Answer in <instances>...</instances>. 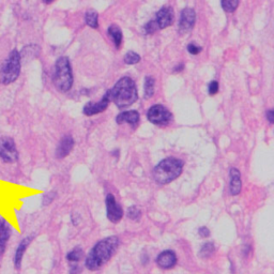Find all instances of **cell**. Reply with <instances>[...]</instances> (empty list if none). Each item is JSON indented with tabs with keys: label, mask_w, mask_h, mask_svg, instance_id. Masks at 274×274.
<instances>
[{
	"label": "cell",
	"mask_w": 274,
	"mask_h": 274,
	"mask_svg": "<svg viewBox=\"0 0 274 274\" xmlns=\"http://www.w3.org/2000/svg\"><path fill=\"white\" fill-rule=\"evenodd\" d=\"M118 246L119 239L115 236L99 241L86 258V268L90 271H97L101 269L113 257Z\"/></svg>",
	"instance_id": "6da1fadb"
},
{
	"label": "cell",
	"mask_w": 274,
	"mask_h": 274,
	"mask_svg": "<svg viewBox=\"0 0 274 274\" xmlns=\"http://www.w3.org/2000/svg\"><path fill=\"white\" fill-rule=\"evenodd\" d=\"M107 94L110 101H113L119 108L129 107L138 99L135 82L128 76L118 81L114 88L107 91Z\"/></svg>",
	"instance_id": "7a4b0ae2"
},
{
	"label": "cell",
	"mask_w": 274,
	"mask_h": 274,
	"mask_svg": "<svg viewBox=\"0 0 274 274\" xmlns=\"http://www.w3.org/2000/svg\"><path fill=\"white\" fill-rule=\"evenodd\" d=\"M183 162L176 157H167L161 161L154 170V181L159 184H168L182 173Z\"/></svg>",
	"instance_id": "3957f363"
},
{
	"label": "cell",
	"mask_w": 274,
	"mask_h": 274,
	"mask_svg": "<svg viewBox=\"0 0 274 274\" xmlns=\"http://www.w3.org/2000/svg\"><path fill=\"white\" fill-rule=\"evenodd\" d=\"M54 84L58 90L68 92L73 85V74L70 61L67 57H61L55 65Z\"/></svg>",
	"instance_id": "277c9868"
},
{
	"label": "cell",
	"mask_w": 274,
	"mask_h": 274,
	"mask_svg": "<svg viewBox=\"0 0 274 274\" xmlns=\"http://www.w3.org/2000/svg\"><path fill=\"white\" fill-rule=\"evenodd\" d=\"M20 73V55L17 51L10 52L7 60L0 67V83L9 85L17 80Z\"/></svg>",
	"instance_id": "5b68a950"
},
{
	"label": "cell",
	"mask_w": 274,
	"mask_h": 274,
	"mask_svg": "<svg viewBox=\"0 0 274 274\" xmlns=\"http://www.w3.org/2000/svg\"><path fill=\"white\" fill-rule=\"evenodd\" d=\"M147 117H148V120L151 123L161 126L170 124L172 120V115L163 105H154V106H152L148 110Z\"/></svg>",
	"instance_id": "8992f818"
},
{
	"label": "cell",
	"mask_w": 274,
	"mask_h": 274,
	"mask_svg": "<svg viewBox=\"0 0 274 274\" xmlns=\"http://www.w3.org/2000/svg\"><path fill=\"white\" fill-rule=\"evenodd\" d=\"M17 150L12 138L2 137L0 139V159L7 163H13L17 160Z\"/></svg>",
	"instance_id": "52a82bcc"
},
{
	"label": "cell",
	"mask_w": 274,
	"mask_h": 274,
	"mask_svg": "<svg viewBox=\"0 0 274 274\" xmlns=\"http://www.w3.org/2000/svg\"><path fill=\"white\" fill-rule=\"evenodd\" d=\"M195 22H196V14L192 8L183 9L181 12L180 19H179L178 31L180 34H187L193 28Z\"/></svg>",
	"instance_id": "ba28073f"
},
{
	"label": "cell",
	"mask_w": 274,
	"mask_h": 274,
	"mask_svg": "<svg viewBox=\"0 0 274 274\" xmlns=\"http://www.w3.org/2000/svg\"><path fill=\"white\" fill-rule=\"evenodd\" d=\"M105 202H106L107 219L112 223H118L123 217V210L121 208V206L116 202L113 194H108Z\"/></svg>",
	"instance_id": "9c48e42d"
},
{
	"label": "cell",
	"mask_w": 274,
	"mask_h": 274,
	"mask_svg": "<svg viewBox=\"0 0 274 274\" xmlns=\"http://www.w3.org/2000/svg\"><path fill=\"white\" fill-rule=\"evenodd\" d=\"M110 102L109 97L107 92L105 93V96L100 100L99 102H89L84 107V114L86 116H93L104 112L105 109L108 107V104Z\"/></svg>",
	"instance_id": "30bf717a"
},
{
	"label": "cell",
	"mask_w": 274,
	"mask_h": 274,
	"mask_svg": "<svg viewBox=\"0 0 274 274\" xmlns=\"http://www.w3.org/2000/svg\"><path fill=\"white\" fill-rule=\"evenodd\" d=\"M159 29L167 28L173 22V11L171 7H163L156 13V18L154 19Z\"/></svg>",
	"instance_id": "8fae6325"
},
{
	"label": "cell",
	"mask_w": 274,
	"mask_h": 274,
	"mask_svg": "<svg viewBox=\"0 0 274 274\" xmlns=\"http://www.w3.org/2000/svg\"><path fill=\"white\" fill-rule=\"evenodd\" d=\"M156 263L160 268L168 270L177 265V255L171 250L162 252L156 257Z\"/></svg>",
	"instance_id": "7c38bea8"
},
{
	"label": "cell",
	"mask_w": 274,
	"mask_h": 274,
	"mask_svg": "<svg viewBox=\"0 0 274 274\" xmlns=\"http://www.w3.org/2000/svg\"><path fill=\"white\" fill-rule=\"evenodd\" d=\"M73 146H74V140H73L72 136L70 135L65 136L57 147L56 156L58 159H63V157H66L73 149Z\"/></svg>",
	"instance_id": "4fadbf2b"
},
{
	"label": "cell",
	"mask_w": 274,
	"mask_h": 274,
	"mask_svg": "<svg viewBox=\"0 0 274 274\" xmlns=\"http://www.w3.org/2000/svg\"><path fill=\"white\" fill-rule=\"evenodd\" d=\"M229 176H230V183H229L230 194L236 196V195L240 194L241 188H242L241 173L238 170H237V168H231Z\"/></svg>",
	"instance_id": "5bb4252c"
},
{
	"label": "cell",
	"mask_w": 274,
	"mask_h": 274,
	"mask_svg": "<svg viewBox=\"0 0 274 274\" xmlns=\"http://www.w3.org/2000/svg\"><path fill=\"white\" fill-rule=\"evenodd\" d=\"M117 123L124 124L129 123L131 125L135 126L139 122V114L136 110H129V112H123L117 116Z\"/></svg>",
	"instance_id": "9a60e30c"
},
{
	"label": "cell",
	"mask_w": 274,
	"mask_h": 274,
	"mask_svg": "<svg viewBox=\"0 0 274 274\" xmlns=\"http://www.w3.org/2000/svg\"><path fill=\"white\" fill-rule=\"evenodd\" d=\"M10 237V227L4 221H0V255L6 250V245Z\"/></svg>",
	"instance_id": "2e32d148"
},
{
	"label": "cell",
	"mask_w": 274,
	"mask_h": 274,
	"mask_svg": "<svg viewBox=\"0 0 274 274\" xmlns=\"http://www.w3.org/2000/svg\"><path fill=\"white\" fill-rule=\"evenodd\" d=\"M30 242H31V238H26L22 242H20V244L17 247V254H15V258H14L15 267H17V269L20 267V263H22L24 253H25L26 249H27V246L29 245Z\"/></svg>",
	"instance_id": "e0dca14e"
},
{
	"label": "cell",
	"mask_w": 274,
	"mask_h": 274,
	"mask_svg": "<svg viewBox=\"0 0 274 274\" xmlns=\"http://www.w3.org/2000/svg\"><path fill=\"white\" fill-rule=\"evenodd\" d=\"M108 34L110 38L113 39L114 43L117 49L121 46V42H122V31L118 27L117 25H112L108 28Z\"/></svg>",
	"instance_id": "ac0fdd59"
},
{
	"label": "cell",
	"mask_w": 274,
	"mask_h": 274,
	"mask_svg": "<svg viewBox=\"0 0 274 274\" xmlns=\"http://www.w3.org/2000/svg\"><path fill=\"white\" fill-rule=\"evenodd\" d=\"M155 81L152 76H147L145 78V99H150L154 93Z\"/></svg>",
	"instance_id": "d6986e66"
},
{
	"label": "cell",
	"mask_w": 274,
	"mask_h": 274,
	"mask_svg": "<svg viewBox=\"0 0 274 274\" xmlns=\"http://www.w3.org/2000/svg\"><path fill=\"white\" fill-rule=\"evenodd\" d=\"M85 22L86 24L91 28H98L99 22H98V13L93 10H90L85 14Z\"/></svg>",
	"instance_id": "ffe728a7"
},
{
	"label": "cell",
	"mask_w": 274,
	"mask_h": 274,
	"mask_svg": "<svg viewBox=\"0 0 274 274\" xmlns=\"http://www.w3.org/2000/svg\"><path fill=\"white\" fill-rule=\"evenodd\" d=\"M83 256H84V252L81 247H75L74 250L71 251L67 255V259L70 262H78L82 259Z\"/></svg>",
	"instance_id": "44dd1931"
},
{
	"label": "cell",
	"mask_w": 274,
	"mask_h": 274,
	"mask_svg": "<svg viewBox=\"0 0 274 274\" xmlns=\"http://www.w3.org/2000/svg\"><path fill=\"white\" fill-rule=\"evenodd\" d=\"M239 6V0H222V8L225 12H235Z\"/></svg>",
	"instance_id": "7402d4cb"
},
{
	"label": "cell",
	"mask_w": 274,
	"mask_h": 274,
	"mask_svg": "<svg viewBox=\"0 0 274 274\" xmlns=\"http://www.w3.org/2000/svg\"><path fill=\"white\" fill-rule=\"evenodd\" d=\"M214 251H215V246L212 242H207V243H205L202 246V249H200V256L204 258H208L210 256H212Z\"/></svg>",
	"instance_id": "603a6c76"
},
{
	"label": "cell",
	"mask_w": 274,
	"mask_h": 274,
	"mask_svg": "<svg viewBox=\"0 0 274 274\" xmlns=\"http://www.w3.org/2000/svg\"><path fill=\"white\" fill-rule=\"evenodd\" d=\"M128 217L132 221H139L141 218V211L138 207L136 206H131L128 209Z\"/></svg>",
	"instance_id": "cb8c5ba5"
},
{
	"label": "cell",
	"mask_w": 274,
	"mask_h": 274,
	"mask_svg": "<svg viewBox=\"0 0 274 274\" xmlns=\"http://www.w3.org/2000/svg\"><path fill=\"white\" fill-rule=\"evenodd\" d=\"M139 61H140V56L134 51L126 52L124 56V62L126 65H135V63Z\"/></svg>",
	"instance_id": "d4e9b609"
},
{
	"label": "cell",
	"mask_w": 274,
	"mask_h": 274,
	"mask_svg": "<svg viewBox=\"0 0 274 274\" xmlns=\"http://www.w3.org/2000/svg\"><path fill=\"white\" fill-rule=\"evenodd\" d=\"M144 29H145V31H146V34H148L156 33L157 30H160L159 27H157V25H156L154 19V20H150V22H149L148 24H146Z\"/></svg>",
	"instance_id": "484cf974"
},
{
	"label": "cell",
	"mask_w": 274,
	"mask_h": 274,
	"mask_svg": "<svg viewBox=\"0 0 274 274\" xmlns=\"http://www.w3.org/2000/svg\"><path fill=\"white\" fill-rule=\"evenodd\" d=\"M188 51L189 54L197 55V54H199L200 51H203V49H202V47H200V46L195 44L194 42H192V43H189V44L188 45Z\"/></svg>",
	"instance_id": "4316f807"
},
{
	"label": "cell",
	"mask_w": 274,
	"mask_h": 274,
	"mask_svg": "<svg viewBox=\"0 0 274 274\" xmlns=\"http://www.w3.org/2000/svg\"><path fill=\"white\" fill-rule=\"evenodd\" d=\"M219 91V83L218 82H211L209 85V93L210 96H214Z\"/></svg>",
	"instance_id": "83f0119b"
},
{
	"label": "cell",
	"mask_w": 274,
	"mask_h": 274,
	"mask_svg": "<svg viewBox=\"0 0 274 274\" xmlns=\"http://www.w3.org/2000/svg\"><path fill=\"white\" fill-rule=\"evenodd\" d=\"M198 234L200 237H202V238H208V237L210 236V230L208 227L203 226V227H200L198 229Z\"/></svg>",
	"instance_id": "f1b7e54d"
},
{
	"label": "cell",
	"mask_w": 274,
	"mask_h": 274,
	"mask_svg": "<svg viewBox=\"0 0 274 274\" xmlns=\"http://www.w3.org/2000/svg\"><path fill=\"white\" fill-rule=\"evenodd\" d=\"M81 271H82V269L78 265H72L70 268L71 274H78V273H81Z\"/></svg>",
	"instance_id": "f546056e"
},
{
	"label": "cell",
	"mask_w": 274,
	"mask_h": 274,
	"mask_svg": "<svg viewBox=\"0 0 274 274\" xmlns=\"http://www.w3.org/2000/svg\"><path fill=\"white\" fill-rule=\"evenodd\" d=\"M267 118H268L269 122H270V123L274 122V112L272 109L268 110V112H267Z\"/></svg>",
	"instance_id": "4dcf8cb0"
},
{
	"label": "cell",
	"mask_w": 274,
	"mask_h": 274,
	"mask_svg": "<svg viewBox=\"0 0 274 274\" xmlns=\"http://www.w3.org/2000/svg\"><path fill=\"white\" fill-rule=\"evenodd\" d=\"M44 1H45V2H47V3H49V2H51V1H54V0H44Z\"/></svg>",
	"instance_id": "1f68e13d"
}]
</instances>
